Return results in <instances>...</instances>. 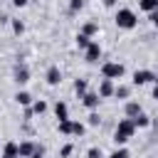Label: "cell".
<instances>
[{
  "label": "cell",
  "mask_w": 158,
  "mask_h": 158,
  "mask_svg": "<svg viewBox=\"0 0 158 158\" xmlns=\"http://www.w3.org/2000/svg\"><path fill=\"white\" fill-rule=\"evenodd\" d=\"M133 131H136V126H133L131 118L118 121V126H116V131H114V143H116V146H126V141L133 136Z\"/></svg>",
  "instance_id": "obj_1"
},
{
  "label": "cell",
  "mask_w": 158,
  "mask_h": 158,
  "mask_svg": "<svg viewBox=\"0 0 158 158\" xmlns=\"http://www.w3.org/2000/svg\"><path fill=\"white\" fill-rule=\"evenodd\" d=\"M116 27H121V30H133L136 27V22H138V17H136V12L133 10H128V7H121L118 12H116Z\"/></svg>",
  "instance_id": "obj_2"
},
{
  "label": "cell",
  "mask_w": 158,
  "mask_h": 158,
  "mask_svg": "<svg viewBox=\"0 0 158 158\" xmlns=\"http://www.w3.org/2000/svg\"><path fill=\"white\" fill-rule=\"evenodd\" d=\"M123 72H126V69H123V64H118V62H104V64H101V77H104V79H111V81H114V79H121Z\"/></svg>",
  "instance_id": "obj_3"
},
{
  "label": "cell",
  "mask_w": 158,
  "mask_h": 158,
  "mask_svg": "<svg viewBox=\"0 0 158 158\" xmlns=\"http://www.w3.org/2000/svg\"><path fill=\"white\" fill-rule=\"evenodd\" d=\"M148 81H156V74L153 72H148V69H136L133 72V84H148Z\"/></svg>",
  "instance_id": "obj_4"
},
{
  "label": "cell",
  "mask_w": 158,
  "mask_h": 158,
  "mask_svg": "<svg viewBox=\"0 0 158 158\" xmlns=\"http://www.w3.org/2000/svg\"><path fill=\"white\" fill-rule=\"evenodd\" d=\"M84 57H86V62H96V59L101 57V44L91 40V42H89V47L84 49Z\"/></svg>",
  "instance_id": "obj_5"
},
{
  "label": "cell",
  "mask_w": 158,
  "mask_h": 158,
  "mask_svg": "<svg viewBox=\"0 0 158 158\" xmlns=\"http://www.w3.org/2000/svg\"><path fill=\"white\" fill-rule=\"evenodd\" d=\"M114 89H116V86H114V81H111V79H101V84H99V91H96V94H99V99H109V96H114Z\"/></svg>",
  "instance_id": "obj_6"
},
{
  "label": "cell",
  "mask_w": 158,
  "mask_h": 158,
  "mask_svg": "<svg viewBox=\"0 0 158 158\" xmlns=\"http://www.w3.org/2000/svg\"><path fill=\"white\" fill-rule=\"evenodd\" d=\"M99 101H101V99H99V94H96V91H86V94L81 96V104H84L86 109H91V111H96V109H99Z\"/></svg>",
  "instance_id": "obj_7"
},
{
  "label": "cell",
  "mask_w": 158,
  "mask_h": 158,
  "mask_svg": "<svg viewBox=\"0 0 158 158\" xmlns=\"http://www.w3.org/2000/svg\"><path fill=\"white\" fill-rule=\"evenodd\" d=\"M17 148H20V158H30L40 146H35L32 141H22V143H17Z\"/></svg>",
  "instance_id": "obj_8"
},
{
  "label": "cell",
  "mask_w": 158,
  "mask_h": 158,
  "mask_svg": "<svg viewBox=\"0 0 158 158\" xmlns=\"http://www.w3.org/2000/svg\"><path fill=\"white\" fill-rule=\"evenodd\" d=\"M2 158H20V148H17L15 141H7L2 146Z\"/></svg>",
  "instance_id": "obj_9"
},
{
  "label": "cell",
  "mask_w": 158,
  "mask_h": 158,
  "mask_svg": "<svg viewBox=\"0 0 158 158\" xmlns=\"http://www.w3.org/2000/svg\"><path fill=\"white\" fill-rule=\"evenodd\" d=\"M15 81H17V84H27V81H30V69H27L25 64H20V67L15 69Z\"/></svg>",
  "instance_id": "obj_10"
},
{
  "label": "cell",
  "mask_w": 158,
  "mask_h": 158,
  "mask_svg": "<svg viewBox=\"0 0 158 158\" xmlns=\"http://www.w3.org/2000/svg\"><path fill=\"white\" fill-rule=\"evenodd\" d=\"M59 81H62V72H59V67H49V69H47V84L57 86Z\"/></svg>",
  "instance_id": "obj_11"
},
{
  "label": "cell",
  "mask_w": 158,
  "mask_h": 158,
  "mask_svg": "<svg viewBox=\"0 0 158 158\" xmlns=\"http://www.w3.org/2000/svg\"><path fill=\"white\" fill-rule=\"evenodd\" d=\"M54 114H57L59 121L69 118V109H67V104H64V101H57V104H54Z\"/></svg>",
  "instance_id": "obj_12"
},
{
  "label": "cell",
  "mask_w": 158,
  "mask_h": 158,
  "mask_svg": "<svg viewBox=\"0 0 158 158\" xmlns=\"http://www.w3.org/2000/svg\"><path fill=\"white\" fill-rule=\"evenodd\" d=\"M123 111H126L128 118H133V116L141 114V104H136V101H126V109H123Z\"/></svg>",
  "instance_id": "obj_13"
},
{
  "label": "cell",
  "mask_w": 158,
  "mask_h": 158,
  "mask_svg": "<svg viewBox=\"0 0 158 158\" xmlns=\"http://www.w3.org/2000/svg\"><path fill=\"white\" fill-rule=\"evenodd\" d=\"M131 121H133V126H136V128H146V126H151V118H148L143 111H141L138 116H133Z\"/></svg>",
  "instance_id": "obj_14"
},
{
  "label": "cell",
  "mask_w": 158,
  "mask_h": 158,
  "mask_svg": "<svg viewBox=\"0 0 158 158\" xmlns=\"http://www.w3.org/2000/svg\"><path fill=\"white\" fill-rule=\"evenodd\" d=\"M15 101H17L20 106H30V104H32V96H30V91H17V94H15Z\"/></svg>",
  "instance_id": "obj_15"
},
{
  "label": "cell",
  "mask_w": 158,
  "mask_h": 158,
  "mask_svg": "<svg viewBox=\"0 0 158 158\" xmlns=\"http://www.w3.org/2000/svg\"><path fill=\"white\" fill-rule=\"evenodd\" d=\"M74 91H77V96L81 99V96L89 91V86H86V79H77V81H74Z\"/></svg>",
  "instance_id": "obj_16"
},
{
  "label": "cell",
  "mask_w": 158,
  "mask_h": 158,
  "mask_svg": "<svg viewBox=\"0 0 158 158\" xmlns=\"http://www.w3.org/2000/svg\"><path fill=\"white\" fill-rule=\"evenodd\" d=\"M138 7H141L143 12H148V15H151V12H156V7H158V5H156V0H138Z\"/></svg>",
  "instance_id": "obj_17"
},
{
  "label": "cell",
  "mask_w": 158,
  "mask_h": 158,
  "mask_svg": "<svg viewBox=\"0 0 158 158\" xmlns=\"http://www.w3.org/2000/svg\"><path fill=\"white\" fill-rule=\"evenodd\" d=\"M99 32V25L96 22H86L84 27H81V35H86V37H91V35H96Z\"/></svg>",
  "instance_id": "obj_18"
},
{
  "label": "cell",
  "mask_w": 158,
  "mask_h": 158,
  "mask_svg": "<svg viewBox=\"0 0 158 158\" xmlns=\"http://www.w3.org/2000/svg\"><path fill=\"white\" fill-rule=\"evenodd\" d=\"M59 133H64V136H72V118H64V121H59Z\"/></svg>",
  "instance_id": "obj_19"
},
{
  "label": "cell",
  "mask_w": 158,
  "mask_h": 158,
  "mask_svg": "<svg viewBox=\"0 0 158 158\" xmlns=\"http://www.w3.org/2000/svg\"><path fill=\"white\" fill-rule=\"evenodd\" d=\"M89 42H91V37H86V35H81V32L77 35V47H79V49H86Z\"/></svg>",
  "instance_id": "obj_20"
},
{
  "label": "cell",
  "mask_w": 158,
  "mask_h": 158,
  "mask_svg": "<svg viewBox=\"0 0 158 158\" xmlns=\"http://www.w3.org/2000/svg\"><path fill=\"white\" fill-rule=\"evenodd\" d=\"M128 94H131V86H123V84H121V86L114 89V96H118V99H126Z\"/></svg>",
  "instance_id": "obj_21"
},
{
  "label": "cell",
  "mask_w": 158,
  "mask_h": 158,
  "mask_svg": "<svg viewBox=\"0 0 158 158\" xmlns=\"http://www.w3.org/2000/svg\"><path fill=\"white\" fill-rule=\"evenodd\" d=\"M86 128H84V123H79V121H72V136H81Z\"/></svg>",
  "instance_id": "obj_22"
},
{
  "label": "cell",
  "mask_w": 158,
  "mask_h": 158,
  "mask_svg": "<svg viewBox=\"0 0 158 158\" xmlns=\"http://www.w3.org/2000/svg\"><path fill=\"white\" fill-rule=\"evenodd\" d=\"M44 111H47V104L44 101H35L32 104V114H44Z\"/></svg>",
  "instance_id": "obj_23"
},
{
  "label": "cell",
  "mask_w": 158,
  "mask_h": 158,
  "mask_svg": "<svg viewBox=\"0 0 158 158\" xmlns=\"http://www.w3.org/2000/svg\"><path fill=\"white\" fill-rule=\"evenodd\" d=\"M72 151H74V146H72V143L62 146V151H59V158H69V156H72Z\"/></svg>",
  "instance_id": "obj_24"
},
{
  "label": "cell",
  "mask_w": 158,
  "mask_h": 158,
  "mask_svg": "<svg viewBox=\"0 0 158 158\" xmlns=\"http://www.w3.org/2000/svg\"><path fill=\"white\" fill-rule=\"evenodd\" d=\"M86 158H104V153H101V148H96V146H94V148H89V151H86Z\"/></svg>",
  "instance_id": "obj_25"
},
{
  "label": "cell",
  "mask_w": 158,
  "mask_h": 158,
  "mask_svg": "<svg viewBox=\"0 0 158 158\" xmlns=\"http://www.w3.org/2000/svg\"><path fill=\"white\" fill-rule=\"evenodd\" d=\"M109 158H128V151H126V148L121 146V148H116V151H114V153H111Z\"/></svg>",
  "instance_id": "obj_26"
},
{
  "label": "cell",
  "mask_w": 158,
  "mask_h": 158,
  "mask_svg": "<svg viewBox=\"0 0 158 158\" xmlns=\"http://www.w3.org/2000/svg\"><path fill=\"white\" fill-rule=\"evenodd\" d=\"M12 30H15V35H22V32H25V25H22L20 20H12Z\"/></svg>",
  "instance_id": "obj_27"
},
{
  "label": "cell",
  "mask_w": 158,
  "mask_h": 158,
  "mask_svg": "<svg viewBox=\"0 0 158 158\" xmlns=\"http://www.w3.org/2000/svg\"><path fill=\"white\" fill-rule=\"evenodd\" d=\"M81 7H84V0H72V2H69V10H72V12H77V10H81Z\"/></svg>",
  "instance_id": "obj_28"
},
{
  "label": "cell",
  "mask_w": 158,
  "mask_h": 158,
  "mask_svg": "<svg viewBox=\"0 0 158 158\" xmlns=\"http://www.w3.org/2000/svg\"><path fill=\"white\" fill-rule=\"evenodd\" d=\"M89 126H99V114H96V111L89 114Z\"/></svg>",
  "instance_id": "obj_29"
},
{
  "label": "cell",
  "mask_w": 158,
  "mask_h": 158,
  "mask_svg": "<svg viewBox=\"0 0 158 158\" xmlns=\"http://www.w3.org/2000/svg\"><path fill=\"white\" fill-rule=\"evenodd\" d=\"M12 5H15V7H25V5H27V0H12Z\"/></svg>",
  "instance_id": "obj_30"
},
{
  "label": "cell",
  "mask_w": 158,
  "mask_h": 158,
  "mask_svg": "<svg viewBox=\"0 0 158 158\" xmlns=\"http://www.w3.org/2000/svg\"><path fill=\"white\" fill-rule=\"evenodd\" d=\"M42 153H44V151H42V146H40V148H37V151H35L30 158H42Z\"/></svg>",
  "instance_id": "obj_31"
},
{
  "label": "cell",
  "mask_w": 158,
  "mask_h": 158,
  "mask_svg": "<svg viewBox=\"0 0 158 158\" xmlns=\"http://www.w3.org/2000/svg\"><path fill=\"white\" fill-rule=\"evenodd\" d=\"M151 22H153V25L158 27V12H151Z\"/></svg>",
  "instance_id": "obj_32"
},
{
  "label": "cell",
  "mask_w": 158,
  "mask_h": 158,
  "mask_svg": "<svg viewBox=\"0 0 158 158\" xmlns=\"http://www.w3.org/2000/svg\"><path fill=\"white\" fill-rule=\"evenodd\" d=\"M153 99H158V84H156V89H153Z\"/></svg>",
  "instance_id": "obj_33"
},
{
  "label": "cell",
  "mask_w": 158,
  "mask_h": 158,
  "mask_svg": "<svg viewBox=\"0 0 158 158\" xmlns=\"http://www.w3.org/2000/svg\"><path fill=\"white\" fill-rule=\"evenodd\" d=\"M114 2H116V0H104V5H109V7H111Z\"/></svg>",
  "instance_id": "obj_34"
},
{
  "label": "cell",
  "mask_w": 158,
  "mask_h": 158,
  "mask_svg": "<svg viewBox=\"0 0 158 158\" xmlns=\"http://www.w3.org/2000/svg\"><path fill=\"white\" fill-rule=\"evenodd\" d=\"M156 84H158V74H156Z\"/></svg>",
  "instance_id": "obj_35"
}]
</instances>
